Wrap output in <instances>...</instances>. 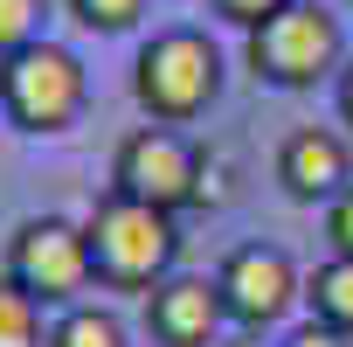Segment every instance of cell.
I'll use <instances>...</instances> for the list:
<instances>
[{"mask_svg": "<svg viewBox=\"0 0 353 347\" xmlns=\"http://www.w3.org/2000/svg\"><path fill=\"white\" fill-rule=\"evenodd\" d=\"M83 236H90V271L111 292H152L173 278V257H181V223L132 195H104Z\"/></svg>", "mask_w": 353, "mask_h": 347, "instance_id": "6da1fadb", "label": "cell"}, {"mask_svg": "<svg viewBox=\"0 0 353 347\" xmlns=\"http://www.w3.org/2000/svg\"><path fill=\"white\" fill-rule=\"evenodd\" d=\"M132 97L152 125H194L222 97V49L201 28H159L132 63Z\"/></svg>", "mask_w": 353, "mask_h": 347, "instance_id": "7a4b0ae2", "label": "cell"}, {"mask_svg": "<svg viewBox=\"0 0 353 347\" xmlns=\"http://www.w3.org/2000/svg\"><path fill=\"white\" fill-rule=\"evenodd\" d=\"M90 104V70L77 49L63 42H28L14 56H0V111H8L14 132L28 139H49V132H70Z\"/></svg>", "mask_w": 353, "mask_h": 347, "instance_id": "3957f363", "label": "cell"}, {"mask_svg": "<svg viewBox=\"0 0 353 347\" xmlns=\"http://www.w3.org/2000/svg\"><path fill=\"white\" fill-rule=\"evenodd\" d=\"M250 70L270 91H319L325 77L346 70V28L319 0H291L270 21L250 28Z\"/></svg>", "mask_w": 353, "mask_h": 347, "instance_id": "277c9868", "label": "cell"}, {"mask_svg": "<svg viewBox=\"0 0 353 347\" xmlns=\"http://www.w3.org/2000/svg\"><path fill=\"white\" fill-rule=\"evenodd\" d=\"M8 278L35 306H83V292L97 285L83 223H70V216H28L8 236Z\"/></svg>", "mask_w": 353, "mask_h": 347, "instance_id": "5b68a950", "label": "cell"}, {"mask_svg": "<svg viewBox=\"0 0 353 347\" xmlns=\"http://www.w3.org/2000/svg\"><path fill=\"white\" fill-rule=\"evenodd\" d=\"M111 195H132V202L181 216L201 202V153L188 146L181 125H139L111 160Z\"/></svg>", "mask_w": 353, "mask_h": 347, "instance_id": "8992f818", "label": "cell"}, {"mask_svg": "<svg viewBox=\"0 0 353 347\" xmlns=\"http://www.w3.org/2000/svg\"><path fill=\"white\" fill-rule=\"evenodd\" d=\"M215 285H222L229 326H243V333L277 326V319H284V312L305 299V278H298V264H291L277 243H236V250L222 257Z\"/></svg>", "mask_w": 353, "mask_h": 347, "instance_id": "52a82bcc", "label": "cell"}, {"mask_svg": "<svg viewBox=\"0 0 353 347\" xmlns=\"http://www.w3.org/2000/svg\"><path fill=\"white\" fill-rule=\"evenodd\" d=\"M222 326H229V306H222L215 278H181L173 271L166 285L145 292V333L159 347H215Z\"/></svg>", "mask_w": 353, "mask_h": 347, "instance_id": "ba28073f", "label": "cell"}, {"mask_svg": "<svg viewBox=\"0 0 353 347\" xmlns=\"http://www.w3.org/2000/svg\"><path fill=\"white\" fill-rule=\"evenodd\" d=\"M277 188L291 202H332L339 188H353V153L332 125H298L277 146Z\"/></svg>", "mask_w": 353, "mask_h": 347, "instance_id": "9c48e42d", "label": "cell"}, {"mask_svg": "<svg viewBox=\"0 0 353 347\" xmlns=\"http://www.w3.org/2000/svg\"><path fill=\"white\" fill-rule=\"evenodd\" d=\"M305 306H312L319 326H332V333L353 340V257H325L305 278Z\"/></svg>", "mask_w": 353, "mask_h": 347, "instance_id": "30bf717a", "label": "cell"}, {"mask_svg": "<svg viewBox=\"0 0 353 347\" xmlns=\"http://www.w3.org/2000/svg\"><path fill=\"white\" fill-rule=\"evenodd\" d=\"M49 347H125V319L111 306H63L49 326Z\"/></svg>", "mask_w": 353, "mask_h": 347, "instance_id": "8fae6325", "label": "cell"}, {"mask_svg": "<svg viewBox=\"0 0 353 347\" xmlns=\"http://www.w3.org/2000/svg\"><path fill=\"white\" fill-rule=\"evenodd\" d=\"M0 347H49V333H42V306L0 271Z\"/></svg>", "mask_w": 353, "mask_h": 347, "instance_id": "7c38bea8", "label": "cell"}, {"mask_svg": "<svg viewBox=\"0 0 353 347\" xmlns=\"http://www.w3.org/2000/svg\"><path fill=\"white\" fill-rule=\"evenodd\" d=\"M139 15H145V0H70V21L90 35H125L139 28Z\"/></svg>", "mask_w": 353, "mask_h": 347, "instance_id": "4fadbf2b", "label": "cell"}, {"mask_svg": "<svg viewBox=\"0 0 353 347\" xmlns=\"http://www.w3.org/2000/svg\"><path fill=\"white\" fill-rule=\"evenodd\" d=\"M42 21H49V0H0V56L42 42Z\"/></svg>", "mask_w": 353, "mask_h": 347, "instance_id": "5bb4252c", "label": "cell"}, {"mask_svg": "<svg viewBox=\"0 0 353 347\" xmlns=\"http://www.w3.org/2000/svg\"><path fill=\"white\" fill-rule=\"evenodd\" d=\"M325 243H332V257H353V188H339L325 202Z\"/></svg>", "mask_w": 353, "mask_h": 347, "instance_id": "9a60e30c", "label": "cell"}, {"mask_svg": "<svg viewBox=\"0 0 353 347\" xmlns=\"http://www.w3.org/2000/svg\"><path fill=\"white\" fill-rule=\"evenodd\" d=\"M208 8H215V15H222V21H236V28H243V35H250V28H256V21H270V15H277V8H291V0H208Z\"/></svg>", "mask_w": 353, "mask_h": 347, "instance_id": "2e32d148", "label": "cell"}, {"mask_svg": "<svg viewBox=\"0 0 353 347\" xmlns=\"http://www.w3.org/2000/svg\"><path fill=\"white\" fill-rule=\"evenodd\" d=\"M284 347H346V333H332V326H319V319H312V326H298Z\"/></svg>", "mask_w": 353, "mask_h": 347, "instance_id": "e0dca14e", "label": "cell"}, {"mask_svg": "<svg viewBox=\"0 0 353 347\" xmlns=\"http://www.w3.org/2000/svg\"><path fill=\"white\" fill-rule=\"evenodd\" d=\"M332 84H339V125H353V56H346V70Z\"/></svg>", "mask_w": 353, "mask_h": 347, "instance_id": "ac0fdd59", "label": "cell"}, {"mask_svg": "<svg viewBox=\"0 0 353 347\" xmlns=\"http://www.w3.org/2000/svg\"><path fill=\"white\" fill-rule=\"evenodd\" d=\"M229 347H250V340H229Z\"/></svg>", "mask_w": 353, "mask_h": 347, "instance_id": "d6986e66", "label": "cell"}]
</instances>
